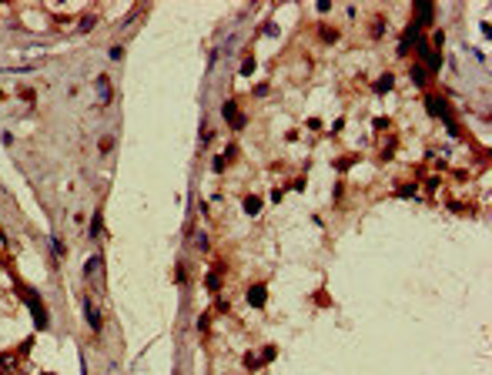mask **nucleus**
Listing matches in <instances>:
<instances>
[{"label": "nucleus", "mask_w": 492, "mask_h": 375, "mask_svg": "<svg viewBox=\"0 0 492 375\" xmlns=\"http://www.w3.org/2000/svg\"><path fill=\"white\" fill-rule=\"evenodd\" d=\"M10 365H14V355H0V375L10 372Z\"/></svg>", "instance_id": "nucleus-8"}, {"label": "nucleus", "mask_w": 492, "mask_h": 375, "mask_svg": "<svg viewBox=\"0 0 492 375\" xmlns=\"http://www.w3.org/2000/svg\"><path fill=\"white\" fill-rule=\"evenodd\" d=\"M388 87H392V77H388V74H385V77H382V81H378V90H388Z\"/></svg>", "instance_id": "nucleus-17"}, {"label": "nucleus", "mask_w": 492, "mask_h": 375, "mask_svg": "<svg viewBox=\"0 0 492 375\" xmlns=\"http://www.w3.org/2000/svg\"><path fill=\"white\" fill-rule=\"evenodd\" d=\"M90 234H101V211H97L94 221H90Z\"/></svg>", "instance_id": "nucleus-13"}, {"label": "nucleus", "mask_w": 492, "mask_h": 375, "mask_svg": "<svg viewBox=\"0 0 492 375\" xmlns=\"http://www.w3.org/2000/svg\"><path fill=\"white\" fill-rule=\"evenodd\" d=\"M275 355H278V352H275V345H268V348H264V352H261V362H271Z\"/></svg>", "instance_id": "nucleus-11"}, {"label": "nucleus", "mask_w": 492, "mask_h": 375, "mask_svg": "<svg viewBox=\"0 0 492 375\" xmlns=\"http://www.w3.org/2000/svg\"><path fill=\"white\" fill-rule=\"evenodd\" d=\"M221 114H225V121H228V127H231V131H241V127H245V114L238 111V104H234V101H228V104L221 107Z\"/></svg>", "instance_id": "nucleus-2"}, {"label": "nucleus", "mask_w": 492, "mask_h": 375, "mask_svg": "<svg viewBox=\"0 0 492 375\" xmlns=\"http://www.w3.org/2000/svg\"><path fill=\"white\" fill-rule=\"evenodd\" d=\"M17 291H20V298L30 305V312H34V321H37V328H44L47 325V312H44V305H40V298H37V291L34 288H24V285H17Z\"/></svg>", "instance_id": "nucleus-1"}, {"label": "nucleus", "mask_w": 492, "mask_h": 375, "mask_svg": "<svg viewBox=\"0 0 492 375\" xmlns=\"http://www.w3.org/2000/svg\"><path fill=\"white\" fill-rule=\"evenodd\" d=\"M264 302H268V288H264V285H255V288L248 291V305H255V308H261Z\"/></svg>", "instance_id": "nucleus-4"}, {"label": "nucleus", "mask_w": 492, "mask_h": 375, "mask_svg": "<svg viewBox=\"0 0 492 375\" xmlns=\"http://www.w3.org/2000/svg\"><path fill=\"white\" fill-rule=\"evenodd\" d=\"M321 40H328V44H335V40H338V34H335V30H321Z\"/></svg>", "instance_id": "nucleus-14"}, {"label": "nucleus", "mask_w": 492, "mask_h": 375, "mask_svg": "<svg viewBox=\"0 0 492 375\" xmlns=\"http://www.w3.org/2000/svg\"><path fill=\"white\" fill-rule=\"evenodd\" d=\"M412 77H415V84H425V67H415Z\"/></svg>", "instance_id": "nucleus-10"}, {"label": "nucleus", "mask_w": 492, "mask_h": 375, "mask_svg": "<svg viewBox=\"0 0 492 375\" xmlns=\"http://www.w3.org/2000/svg\"><path fill=\"white\" fill-rule=\"evenodd\" d=\"M0 101H3V90H0Z\"/></svg>", "instance_id": "nucleus-19"}, {"label": "nucleus", "mask_w": 492, "mask_h": 375, "mask_svg": "<svg viewBox=\"0 0 492 375\" xmlns=\"http://www.w3.org/2000/svg\"><path fill=\"white\" fill-rule=\"evenodd\" d=\"M218 285H221V271H211V275H208V288L218 291Z\"/></svg>", "instance_id": "nucleus-7"}, {"label": "nucleus", "mask_w": 492, "mask_h": 375, "mask_svg": "<svg viewBox=\"0 0 492 375\" xmlns=\"http://www.w3.org/2000/svg\"><path fill=\"white\" fill-rule=\"evenodd\" d=\"M97 97H101V104L111 101V84H107V77H97Z\"/></svg>", "instance_id": "nucleus-5"}, {"label": "nucleus", "mask_w": 492, "mask_h": 375, "mask_svg": "<svg viewBox=\"0 0 492 375\" xmlns=\"http://www.w3.org/2000/svg\"><path fill=\"white\" fill-rule=\"evenodd\" d=\"M97 268H101V258H90V261H87V268H84V271L90 275V278H94V275H97Z\"/></svg>", "instance_id": "nucleus-9"}, {"label": "nucleus", "mask_w": 492, "mask_h": 375, "mask_svg": "<svg viewBox=\"0 0 492 375\" xmlns=\"http://www.w3.org/2000/svg\"><path fill=\"white\" fill-rule=\"evenodd\" d=\"M20 97H24L27 104H34V90H30V87H20Z\"/></svg>", "instance_id": "nucleus-15"}, {"label": "nucleus", "mask_w": 492, "mask_h": 375, "mask_svg": "<svg viewBox=\"0 0 492 375\" xmlns=\"http://www.w3.org/2000/svg\"><path fill=\"white\" fill-rule=\"evenodd\" d=\"M399 195H405V198H412V195H415V188H412V184H402V188H399Z\"/></svg>", "instance_id": "nucleus-18"}, {"label": "nucleus", "mask_w": 492, "mask_h": 375, "mask_svg": "<svg viewBox=\"0 0 492 375\" xmlns=\"http://www.w3.org/2000/svg\"><path fill=\"white\" fill-rule=\"evenodd\" d=\"M351 164H355V154H351V158H338V171H345V168H351Z\"/></svg>", "instance_id": "nucleus-12"}, {"label": "nucleus", "mask_w": 492, "mask_h": 375, "mask_svg": "<svg viewBox=\"0 0 492 375\" xmlns=\"http://www.w3.org/2000/svg\"><path fill=\"white\" fill-rule=\"evenodd\" d=\"M245 211H248V214H258V211H261V198H258V195H248V198H245Z\"/></svg>", "instance_id": "nucleus-6"}, {"label": "nucleus", "mask_w": 492, "mask_h": 375, "mask_svg": "<svg viewBox=\"0 0 492 375\" xmlns=\"http://www.w3.org/2000/svg\"><path fill=\"white\" fill-rule=\"evenodd\" d=\"M84 312H87V325H90L94 332H101V312L94 308V302H90V298H84Z\"/></svg>", "instance_id": "nucleus-3"}, {"label": "nucleus", "mask_w": 492, "mask_h": 375, "mask_svg": "<svg viewBox=\"0 0 492 375\" xmlns=\"http://www.w3.org/2000/svg\"><path fill=\"white\" fill-rule=\"evenodd\" d=\"M251 71H255V60L248 57V60H245V64H241V74H251Z\"/></svg>", "instance_id": "nucleus-16"}]
</instances>
